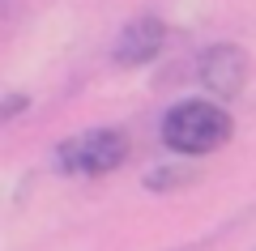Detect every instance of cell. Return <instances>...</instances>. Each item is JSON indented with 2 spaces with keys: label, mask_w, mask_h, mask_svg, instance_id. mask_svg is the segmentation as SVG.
I'll return each instance as SVG.
<instances>
[{
  "label": "cell",
  "mask_w": 256,
  "mask_h": 251,
  "mask_svg": "<svg viewBox=\"0 0 256 251\" xmlns=\"http://www.w3.org/2000/svg\"><path fill=\"white\" fill-rule=\"evenodd\" d=\"M230 115L210 98H184L162 115V145L180 158H205L230 141Z\"/></svg>",
  "instance_id": "6da1fadb"
},
{
  "label": "cell",
  "mask_w": 256,
  "mask_h": 251,
  "mask_svg": "<svg viewBox=\"0 0 256 251\" xmlns=\"http://www.w3.org/2000/svg\"><path fill=\"white\" fill-rule=\"evenodd\" d=\"M26 94H9V98H4V102H0V119H13V115H18V111H26Z\"/></svg>",
  "instance_id": "8992f818"
},
{
  "label": "cell",
  "mask_w": 256,
  "mask_h": 251,
  "mask_svg": "<svg viewBox=\"0 0 256 251\" xmlns=\"http://www.w3.org/2000/svg\"><path fill=\"white\" fill-rule=\"evenodd\" d=\"M248 68H252V64H248V51H244V47H235V43H214V47H205V55L196 60L201 85H205L218 102L239 98V94H244Z\"/></svg>",
  "instance_id": "3957f363"
},
{
  "label": "cell",
  "mask_w": 256,
  "mask_h": 251,
  "mask_svg": "<svg viewBox=\"0 0 256 251\" xmlns=\"http://www.w3.org/2000/svg\"><path fill=\"white\" fill-rule=\"evenodd\" d=\"M128 158V136L120 128H86L56 145V171L73 175V179H102L120 171Z\"/></svg>",
  "instance_id": "7a4b0ae2"
},
{
  "label": "cell",
  "mask_w": 256,
  "mask_h": 251,
  "mask_svg": "<svg viewBox=\"0 0 256 251\" xmlns=\"http://www.w3.org/2000/svg\"><path fill=\"white\" fill-rule=\"evenodd\" d=\"M192 179V171H180V166H158V171L146 175V188L150 192H171V188H184Z\"/></svg>",
  "instance_id": "5b68a950"
},
{
  "label": "cell",
  "mask_w": 256,
  "mask_h": 251,
  "mask_svg": "<svg viewBox=\"0 0 256 251\" xmlns=\"http://www.w3.org/2000/svg\"><path fill=\"white\" fill-rule=\"evenodd\" d=\"M166 47V26L158 17H137V21H128L124 30H120L116 47H111V60L120 64V68H141V64L158 60V51Z\"/></svg>",
  "instance_id": "277c9868"
}]
</instances>
